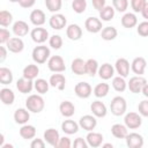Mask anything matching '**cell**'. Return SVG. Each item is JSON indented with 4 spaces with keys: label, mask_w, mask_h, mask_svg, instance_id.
<instances>
[{
    "label": "cell",
    "mask_w": 148,
    "mask_h": 148,
    "mask_svg": "<svg viewBox=\"0 0 148 148\" xmlns=\"http://www.w3.org/2000/svg\"><path fill=\"white\" fill-rule=\"evenodd\" d=\"M45 106V101L42 97L40 94H32L29 95L28 98L25 99V108L32 112V113H39L43 111Z\"/></svg>",
    "instance_id": "1"
},
{
    "label": "cell",
    "mask_w": 148,
    "mask_h": 148,
    "mask_svg": "<svg viewBox=\"0 0 148 148\" xmlns=\"http://www.w3.org/2000/svg\"><path fill=\"white\" fill-rule=\"evenodd\" d=\"M51 57V51L49 49V46L46 45H38V46H35L34 50H32V53H31V58L34 60L35 64H38V65H42V64H45Z\"/></svg>",
    "instance_id": "2"
},
{
    "label": "cell",
    "mask_w": 148,
    "mask_h": 148,
    "mask_svg": "<svg viewBox=\"0 0 148 148\" xmlns=\"http://www.w3.org/2000/svg\"><path fill=\"white\" fill-rule=\"evenodd\" d=\"M127 110V102L123 96H116L110 102V111L113 116L120 117L126 113Z\"/></svg>",
    "instance_id": "3"
},
{
    "label": "cell",
    "mask_w": 148,
    "mask_h": 148,
    "mask_svg": "<svg viewBox=\"0 0 148 148\" xmlns=\"http://www.w3.org/2000/svg\"><path fill=\"white\" fill-rule=\"evenodd\" d=\"M47 67L53 73H62L66 71L65 60L61 56H51L47 60Z\"/></svg>",
    "instance_id": "4"
},
{
    "label": "cell",
    "mask_w": 148,
    "mask_h": 148,
    "mask_svg": "<svg viewBox=\"0 0 148 148\" xmlns=\"http://www.w3.org/2000/svg\"><path fill=\"white\" fill-rule=\"evenodd\" d=\"M124 124L130 130H136V128H139L141 126V124H142L141 114L140 113H136V112H133V111H130V112L125 113Z\"/></svg>",
    "instance_id": "5"
},
{
    "label": "cell",
    "mask_w": 148,
    "mask_h": 148,
    "mask_svg": "<svg viewBox=\"0 0 148 148\" xmlns=\"http://www.w3.org/2000/svg\"><path fill=\"white\" fill-rule=\"evenodd\" d=\"M146 83H147V80L142 75H135L130 79V81L127 82V87L131 92L139 94V92H141V90Z\"/></svg>",
    "instance_id": "6"
},
{
    "label": "cell",
    "mask_w": 148,
    "mask_h": 148,
    "mask_svg": "<svg viewBox=\"0 0 148 148\" xmlns=\"http://www.w3.org/2000/svg\"><path fill=\"white\" fill-rule=\"evenodd\" d=\"M30 37L31 39L36 43V44H43L45 43L50 36H49V31L45 29V28H42V27H36L34 28L31 31H30Z\"/></svg>",
    "instance_id": "7"
},
{
    "label": "cell",
    "mask_w": 148,
    "mask_h": 148,
    "mask_svg": "<svg viewBox=\"0 0 148 148\" xmlns=\"http://www.w3.org/2000/svg\"><path fill=\"white\" fill-rule=\"evenodd\" d=\"M49 24L54 30H61L67 25V18L60 13H53L49 20Z\"/></svg>",
    "instance_id": "8"
},
{
    "label": "cell",
    "mask_w": 148,
    "mask_h": 148,
    "mask_svg": "<svg viewBox=\"0 0 148 148\" xmlns=\"http://www.w3.org/2000/svg\"><path fill=\"white\" fill-rule=\"evenodd\" d=\"M102 20L98 18V17H95V16H90L84 22V28L88 32H91V34H97V32H101L102 29H103V24H102Z\"/></svg>",
    "instance_id": "9"
},
{
    "label": "cell",
    "mask_w": 148,
    "mask_h": 148,
    "mask_svg": "<svg viewBox=\"0 0 148 148\" xmlns=\"http://www.w3.org/2000/svg\"><path fill=\"white\" fill-rule=\"evenodd\" d=\"M125 141H126L127 147H130V148H142L143 143H145L143 136L136 132L128 133L125 138Z\"/></svg>",
    "instance_id": "10"
},
{
    "label": "cell",
    "mask_w": 148,
    "mask_h": 148,
    "mask_svg": "<svg viewBox=\"0 0 148 148\" xmlns=\"http://www.w3.org/2000/svg\"><path fill=\"white\" fill-rule=\"evenodd\" d=\"M74 92L79 98H88L92 94V88L88 82H79L74 87Z\"/></svg>",
    "instance_id": "11"
},
{
    "label": "cell",
    "mask_w": 148,
    "mask_h": 148,
    "mask_svg": "<svg viewBox=\"0 0 148 148\" xmlns=\"http://www.w3.org/2000/svg\"><path fill=\"white\" fill-rule=\"evenodd\" d=\"M79 125L81 128H83L84 131L87 132H90V131H94L95 127L97 126V120H96V117L94 114H84L80 118L79 120Z\"/></svg>",
    "instance_id": "12"
},
{
    "label": "cell",
    "mask_w": 148,
    "mask_h": 148,
    "mask_svg": "<svg viewBox=\"0 0 148 148\" xmlns=\"http://www.w3.org/2000/svg\"><path fill=\"white\" fill-rule=\"evenodd\" d=\"M114 71L119 76L127 77L130 74V61L125 58H118L114 64Z\"/></svg>",
    "instance_id": "13"
},
{
    "label": "cell",
    "mask_w": 148,
    "mask_h": 148,
    "mask_svg": "<svg viewBox=\"0 0 148 148\" xmlns=\"http://www.w3.org/2000/svg\"><path fill=\"white\" fill-rule=\"evenodd\" d=\"M6 47L12 53H21L24 49V42L21 37H12L6 43Z\"/></svg>",
    "instance_id": "14"
},
{
    "label": "cell",
    "mask_w": 148,
    "mask_h": 148,
    "mask_svg": "<svg viewBox=\"0 0 148 148\" xmlns=\"http://www.w3.org/2000/svg\"><path fill=\"white\" fill-rule=\"evenodd\" d=\"M90 111L91 113L96 117V118H103L106 116L108 113V109H106V105L102 102V101H94L91 104H90Z\"/></svg>",
    "instance_id": "15"
},
{
    "label": "cell",
    "mask_w": 148,
    "mask_h": 148,
    "mask_svg": "<svg viewBox=\"0 0 148 148\" xmlns=\"http://www.w3.org/2000/svg\"><path fill=\"white\" fill-rule=\"evenodd\" d=\"M43 139L45 140V142L47 145H50L52 147H57L59 139H60V135L56 128H47L43 134Z\"/></svg>",
    "instance_id": "16"
},
{
    "label": "cell",
    "mask_w": 148,
    "mask_h": 148,
    "mask_svg": "<svg viewBox=\"0 0 148 148\" xmlns=\"http://www.w3.org/2000/svg\"><path fill=\"white\" fill-rule=\"evenodd\" d=\"M12 30H13V34L16 37H23V36L28 35V32H29V25H28V23L25 21L17 20L16 22L13 23Z\"/></svg>",
    "instance_id": "17"
},
{
    "label": "cell",
    "mask_w": 148,
    "mask_h": 148,
    "mask_svg": "<svg viewBox=\"0 0 148 148\" xmlns=\"http://www.w3.org/2000/svg\"><path fill=\"white\" fill-rule=\"evenodd\" d=\"M147 67V61L143 57H136L133 59L132 64H131V69L134 74L136 75H142L146 71Z\"/></svg>",
    "instance_id": "18"
},
{
    "label": "cell",
    "mask_w": 148,
    "mask_h": 148,
    "mask_svg": "<svg viewBox=\"0 0 148 148\" xmlns=\"http://www.w3.org/2000/svg\"><path fill=\"white\" fill-rule=\"evenodd\" d=\"M50 86L53 88H57L58 90H64L66 87V77L61 73H54L50 76Z\"/></svg>",
    "instance_id": "19"
},
{
    "label": "cell",
    "mask_w": 148,
    "mask_h": 148,
    "mask_svg": "<svg viewBox=\"0 0 148 148\" xmlns=\"http://www.w3.org/2000/svg\"><path fill=\"white\" fill-rule=\"evenodd\" d=\"M66 36L71 40H79L82 37V28L76 23L68 24L66 28Z\"/></svg>",
    "instance_id": "20"
},
{
    "label": "cell",
    "mask_w": 148,
    "mask_h": 148,
    "mask_svg": "<svg viewBox=\"0 0 148 148\" xmlns=\"http://www.w3.org/2000/svg\"><path fill=\"white\" fill-rule=\"evenodd\" d=\"M86 140H87L89 147L97 148V147H99V146L103 145L104 138H103V135H102L101 133L90 131V132H88V134H87V136H86Z\"/></svg>",
    "instance_id": "21"
},
{
    "label": "cell",
    "mask_w": 148,
    "mask_h": 148,
    "mask_svg": "<svg viewBox=\"0 0 148 148\" xmlns=\"http://www.w3.org/2000/svg\"><path fill=\"white\" fill-rule=\"evenodd\" d=\"M114 67L109 64V62H104L99 66L98 68V76L102 79V80H110L111 77H113L114 75Z\"/></svg>",
    "instance_id": "22"
},
{
    "label": "cell",
    "mask_w": 148,
    "mask_h": 148,
    "mask_svg": "<svg viewBox=\"0 0 148 148\" xmlns=\"http://www.w3.org/2000/svg\"><path fill=\"white\" fill-rule=\"evenodd\" d=\"M30 119V111L24 108H18L14 112V120L18 125H24Z\"/></svg>",
    "instance_id": "23"
},
{
    "label": "cell",
    "mask_w": 148,
    "mask_h": 148,
    "mask_svg": "<svg viewBox=\"0 0 148 148\" xmlns=\"http://www.w3.org/2000/svg\"><path fill=\"white\" fill-rule=\"evenodd\" d=\"M30 22L36 25V27H40L43 25L45 22H46V16H45V13L42 10V9H34L31 13H30Z\"/></svg>",
    "instance_id": "24"
},
{
    "label": "cell",
    "mask_w": 148,
    "mask_h": 148,
    "mask_svg": "<svg viewBox=\"0 0 148 148\" xmlns=\"http://www.w3.org/2000/svg\"><path fill=\"white\" fill-rule=\"evenodd\" d=\"M79 128H80L79 123H76V121H74V120H72L69 118L61 123V130L67 135H72V134L77 133Z\"/></svg>",
    "instance_id": "25"
},
{
    "label": "cell",
    "mask_w": 148,
    "mask_h": 148,
    "mask_svg": "<svg viewBox=\"0 0 148 148\" xmlns=\"http://www.w3.org/2000/svg\"><path fill=\"white\" fill-rule=\"evenodd\" d=\"M16 88L22 94H29V92L32 91V89L35 87H34L32 80H28L25 77H21V79H18L16 81Z\"/></svg>",
    "instance_id": "26"
},
{
    "label": "cell",
    "mask_w": 148,
    "mask_h": 148,
    "mask_svg": "<svg viewBox=\"0 0 148 148\" xmlns=\"http://www.w3.org/2000/svg\"><path fill=\"white\" fill-rule=\"evenodd\" d=\"M120 22H121V25H123L124 28H126V29H132V28H134V27L138 24V17H136V15H135L134 13L128 12V13H125V14L121 16Z\"/></svg>",
    "instance_id": "27"
},
{
    "label": "cell",
    "mask_w": 148,
    "mask_h": 148,
    "mask_svg": "<svg viewBox=\"0 0 148 148\" xmlns=\"http://www.w3.org/2000/svg\"><path fill=\"white\" fill-rule=\"evenodd\" d=\"M36 127L34 125H29V124H24L21 126L18 133L20 136L24 140H32L36 136Z\"/></svg>",
    "instance_id": "28"
},
{
    "label": "cell",
    "mask_w": 148,
    "mask_h": 148,
    "mask_svg": "<svg viewBox=\"0 0 148 148\" xmlns=\"http://www.w3.org/2000/svg\"><path fill=\"white\" fill-rule=\"evenodd\" d=\"M59 111L65 118H71L75 113V106L71 101H62L59 105Z\"/></svg>",
    "instance_id": "29"
},
{
    "label": "cell",
    "mask_w": 148,
    "mask_h": 148,
    "mask_svg": "<svg viewBox=\"0 0 148 148\" xmlns=\"http://www.w3.org/2000/svg\"><path fill=\"white\" fill-rule=\"evenodd\" d=\"M22 74H23V77L34 81V80L37 79V76L39 74V68H38V66L36 64H29L23 68Z\"/></svg>",
    "instance_id": "30"
},
{
    "label": "cell",
    "mask_w": 148,
    "mask_h": 148,
    "mask_svg": "<svg viewBox=\"0 0 148 148\" xmlns=\"http://www.w3.org/2000/svg\"><path fill=\"white\" fill-rule=\"evenodd\" d=\"M0 99L5 105H12L15 101V94L10 88L0 89Z\"/></svg>",
    "instance_id": "31"
},
{
    "label": "cell",
    "mask_w": 148,
    "mask_h": 148,
    "mask_svg": "<svg viewBox=\"0 0 148 148\" xmlns=\"http://www.w3.org/2000/svg\"><path fill=\"white\" fill-rule=\"evenodd\" d=\"M111 133L117 139H125L128 134V128L125 124H113L111 126Z\"/></svg>",
    "instance_id": "32"
},
{
    "label": "cell",
    "mask_w": 148,
    "mask_h": 148,
    "mask_svg": "<svg viewBox=\"0 0 148 148\" xmlns=\"http://www.w3.org/2000/svg\"><path fill=\"white\" fill-rule=\"evenodd\" d=\"M71 69L76 75L86 74V61L81 58H75L71 64Z\"/></svg>",
    "instance_id": "33"
},
{
    "label": "cell",
    "mask_w": 148,
    "mask_h": 148,
    "mask_svg": "<svg viewBox=\"0 0 148 148\" xmlns=\"http://www.w3.org/2000/svg\"><path fill=\"white\" fill-rule=\"evenodd\" d=\"M98 68H99V65H98L96 59L90 58L86 61V74L87 75L94 77L98 73Z\"/></svg>",
    "instance_id": "34"
},
{
    "label": "cell",
    "mask_w": 148,
    "mask_h": 148,
    "mask_svg": "<svg viewBox=\"0 0 148 148\" xmlns=\"http://www.w3.org/2000/svg\"><path fill=\"white\" fill-rule=\"evenodd\" d=\"M116 14V9L113 8V6H105L102 10H99V18L104 22H110Z\"/></svg>",
    "instance_id": "35"
},
{
    "label": "cell",
    "mask_w": 148,
    "mask_h": 148,
    "mask_svg": "<svg viewBox=\"0 0 148 148\" xmlns=\"http://www.w3.org/2000/svg\"><path fill=\"white\" fill-rule=\"evenodd\" d=\"M13 82V73L7 67H0V83L3 86L10 84Z\"/></svg>",
    "instance_id": "36"
},
{
    "label": "cell",
    "mask_w": 148,
    "mask_h": 148,
    "mask_svg": "<svg viewBox=\"0 0 148 148\" xmlns=\"http://www.w3.org/2000/svg\"><path fill=\"white\" fill-rule=\"evenodd\" d=\"M112 87L116 91L118 92H124L127 88V82L125 80V77L123 76H113L112 77Z\"/></svg>",
    "instance_id": "37"
},
{
    "label": "cell",
    "mask_w": 148,
    "mask_h": 148,
    "mask_svg": "<svg viewBox=\"0 0 148 148\" xmlns=\"http://www.w3.org/2000/svg\"><path fill=\"white\" fill-rule=\"evenodd\" d=\"M92 91H94V95L97 98H103V97H105L109 94L110 86L108 83H105V82H101V83H98V84L95 86V88H94Z\"/></svg>",
    "instance_id": "38"
},
{
    "label": "cell",
    "mask_w": 148,
    "mask_h": 148,
    "mask_svg": "<svg viewBox=\"0 0 148 148\" xmlns=\"http://www.w3.org/2000/svg\"><path fill=\"white\" fill-rule=\"evenodd\" d=\"M118 36V31L114 27H104L101 31V37L104 40H113Z\"/></svg>",
    "instance_id": "39"
},
{
    "label": "cell",
    "mask_w": 148,
    "mask_h": 148,
    "mask_svg": "<svg viewBox=\"0 0 148 148\" xmlns=\"http://www.w3.org/2000/svg\"><path fill=\"white\" fill-rule=\"evenodd\" d=\"M34 87H35V89L38 94L43 95V94H46L49 91L50 82L46 81L45 79H36L35 82H34Z\"/></svg>",
    "instance_id": "40"
},
{
    "label": "cell",
    "mask_w": 148,
    "mask_h": 148,
    "mask_svg": "<svg viewBox=\"0 0 148 148\" xmlns=\"http://www.w3.org/2000/svg\"><path fill=\"white\" fill-rule=\"evenodd\" d=\"M13 22V15L10 12L6 10V9H2L0 12V25L2 28H6V27H9Z\"/></svg>",
    "instance_id": "41"
},
{
    "label": "cell",
    "mask_w": 148,
    "mask_h": 148,
    "mask_svg": "<svg viewBox=\"0 0 148 148\" xmlns=\"http://www.w3.org/2000/svg\"><path fill=\"white\" fill-rule=\"evenodd\" d=\"M46 9L51 13H58L62 7V0H45Z\"/></svg>",
    "instance_id": "42"
},
{
    "label": "cell",
    "mask_w": 148,
    "mask_h": 148,
    "mask_svg": "<svg viewBox=\"0 0 148 148\" xmlns=\"http://www.w3.org/2000/svg\"><path fill=\"white\" fill-rule=\"evenodd\" d=\"M72 8L76 14H82L87 9V0H73Z\"/></svg>",
    "instance_id": "43"
},
{
    "label": "cell",
    "mask_w": 148,
    "mask_h": 148,
    "mask_svg": "<svg viewBox=\"0 0 148 148\" xmlns=\"http://www.w3.org/2000/svg\"><path fill=\"white\" fill-rule=\"evenodd\" d=\"M62 44H64V42H62L61 36H59V35H52V36H50V38H49V45L52 49L59 50V49H61Z\"/></svg>",
    "instance_id": "44"
},
{
    "label": "cell",
    "mask_w": 148,
    "mask_h": 148,
    "mask_svg": "<svg viewBox=\"0 0 148 148\" xmlns=\"http://www.w3.org/2000/svg\"><path fill=\"white\" fill-rule=\"evenodd\" d=\"M113 8L119 13H125L128 8V0H112Z\"/></svg>",
    "instance_id": "45"
},
{
    "label": "cell",
    "mask_w": 148,
    "mask_h": 148,
    "mask_svg": "<svg viewBox=\"0 0 148 148\" xmlns=\"http://www.w3.org/2000/svg\"><path fill=\"white\" fill-rule=\"evenodd\" d=\"M136 32L141 37H148V21H142L136 27Z\"/></svg>",
    "instance_id": "46"
},
{
    "label": "cell",
    "mask_w": 148,
    "mask_h": 148,
    "mask_svg": "<svg viewBox=\"0 0 148 148\" xmlns=\"http://www.w3.org/2000/svg\"><path fill=\"white\" fill-rule=\"evenodd\" d=\"M146 3L147 0H131V7L134 13H141Z\"/></svg>",
    "instance_id": "47"
},
{
    "label": "cell",
    "mask_w": 148,
    "mask_h": 148,
    "mask_svg": "<svg viewBox=\"0 0 148 148\" xmlns=\"http://www.w3.org/2000/svg\"><path fill=\"white\" fill-rule=\"evenodd\" d=\"M138 111L142 117H148V99H143L139 103Z\"/></svg>",
    "instance_id": "48"
},
{
    "label": "cell",
    "mask_w": 148,
    "mask_h": 148,
    "mask_svg": "<svg viewBox=\"0 0 148 148\" xmlns=\"http://www.w3.org/2000/svg\"><path fill=\"white\" fill-rule=\"evenodd\" d=\"M10 38H12V37H10L9 30H7L6 28H1V29H0V43L3 45V44H6Z\"/></svg>",
    "instance_id": "49"
},
{
    "label": "cell",
    "mask_w": 148,
    "mask_h": 148,
    "mask_svg": "<svg viewBox=\"0 0 148 148\" xmlns=\"http://www.w3.org/2000/svg\"><path fill=\"white\" fill-rule=\"evenodd\" d=\"M73 143L71 142V139L68 136H62L59 139V142H58V148H69Z\"/></svg>",
    "instance_id": "50"
},
{
    "label": "cell",
    "mask_w": 148,
    "mask_h": 148,
    "mask_svg": "<svg viewBox=\"0 0 148 148\" xmlns=\"http://www.w3.org/2000/svg\"><path fill=\"white\" fill-rule=\"evenodd\" d=\"M73 147H75V148H87V147H89V146H88V142H87L86 139L79 136V138H76V139L74 140Z\"/></svg>",
    "instance_id": "51"
},
{
    "label": "cell",
    "mask_w": 148,
    "mask_h": 148,
    "mask_svg": "<svg viewBox=\"0 0 148 148\" xmlns=\"http://www.w3.org/2000/svg\"><path fill=\"white\" fill-rule=\"evenodd\" d=\"M30 147L31 148H44L45 147V140L44 139H39V138H34L30 142Z\"/></svg>",
    "instance_id": "52"
},
{
    "label": "cell",
    "mask_w": 148,
    "mask_h": 148,
    "mask_svg": "<svg viewBox=\"0 0 148 148\" xmlns=\"http://www.w3.org/2000/svg\"><path fill=\"white\" fill-rule=\"evenodd\" d=\"M91 3H92V7L99 12L106 6V0H91Z\"/></svg>",
    "instance_id": "53"
},
{
    "label": "cell",
    "mask_w": 148,
    "mask_h": 148,
    "mask_svg": "<svg viewBox=\"0 0 148 148\" xmlns=\"http://www.w3.org/2000/svg\"><path fill=\"white\" fill-rule=\"evenodd\" d=\"M36 3V0H20L18 5L22 8H31Z\"/></svg>",
    "instance_id": "54"
},
{
    "label": "cell",
    "mask_w": 148,
    "mask_h": 148,
    "mask_svg": "<svg viewBox=\"0 0 148 148\" xmlns=\"http://www.w3.org/2000/svg\"><path fill=\"white\" fill-rule=\"evenodd\" d=\"M7 47H5L3 45L2 46H0V52H1V56H0V62H3L5 61V59L7 58Z\"/></svg>",
    "instance_id": "55"
},
{
    "label": "cell",
    "mask_w": 148,
    "mask_h": 148,
    "mask_svg": "<svg viewBox=\"0 0 148 148\" xmlns=\"http://www.w3.org/2000/svg\"><path fill=\"white\" fill-rule=\"evenodd\" d=\"M141 15H142V17H143L145 20H147V21H148V2L145 5L143 9L141 10Z\"/></svg>",
    "instance_id": "56"
},
{
    "label": "cell",
    "mask_w": 148,
    "mask_h": 148,
    "mask_svg": "<svg viewBox=\"0 0 148 148\" xmlns=\"http://www.w3.org/2000/svg\"><path fill=\"white\" fill-rule=\"evenodd\" d=\"M141 92H142V95H143L145 97H147V98H148V83H146V84L143 86V88H142Z\"/></svg>",
    "instance_id": "57"
},
{
    "label": "cell",
    "mask_w": 148,
    "mask_h": 148,
    "mask_svg": "<svg viewBox=\"0 0 148 148\" xmlns=\"http://www.w3.org/2000/svg\"><path fill=\"white\" fill-rule=\"evenodd\" d=\"M102 147H104V148H112L113 145L112 143H104V145H102Z\"/></svg>",
    "instance_id": "58"
},
{
    "label": "cell",
    "mask_w": 148,
    "mask_h": 148,
    "mask_svg": "<svg viewBox=\"0 0 148 148\" xmlns=\"http://www.w3.org/2000/svg\"><path fill=\"white\" fill-rule=\"evenodd\" d=\"M3 140H5V138H3V134H1V135H0V147L3 145Z\"/></svg>",
    "instance_id": "59"
},
{
    "label": "cell",
    "mask_w": 148,
    "mask_h": 148,
    "mask_svg": "<svg viewBox=\"0 0 148 148\" xmlns=\"http://www.w3.org/2000/svg\"><path fill=\"white\" fill-rule=\"evenodd\" d=\"M1 148H13V145H9V143H6V145H2Z\"/></svg>",
    "instance_id": "60"
},
{
    "label": "cell",
    "mask_w": 148,
    "mask_h": 148,
    "mask_svg": "<svg viewBox=\"0 0 148 148\" xmlns=\"http://www.w3.org/2000/svg\"><path fill=\"white\" fill-rule=\"evenodd\" d=\"M10 2H20V0H9Z\"/></svg>",
    "instance_id": "61"
}]
</instances>
